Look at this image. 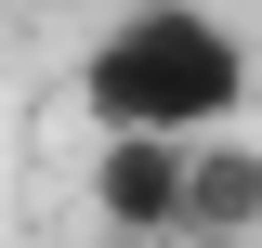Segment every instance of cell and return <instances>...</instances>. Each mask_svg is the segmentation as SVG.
Instances as JSON below:
<instances>
[{"mask_svg": "<svg viewBox=\"0 0 262 248\" xmlns=\"http://www.w3.org/2000/svg\"><path fill=\"white\" fill-rule=\"evenodd\" d=\"M170 209H184V144H144V131L92 144V222L118 248H170Z\"/></svg>", "mask_w": 262, "mask_h": 248, "instance_id": "obj_3", "label": "cell"}, {"mask_svg": "<svg viewBox=\"0 0 262 248\" xmlns=\"http://www.w3.org/2000/svg\"><path fill=\"white\" fill-rule=\"evenodd\" d=\"M170 248H262V144H249V131H196V144H184Z\"/></svg>", "mask_w": 262, "mask_h": 248, "instance_id": "obj_2", "label": "cell"}, {"mask_svg": "<svg viewBox=\"0 0 262 248\" xmlns=\"http://www.w3.org/2000/svg\"><path fill=\"white\" fill-rule=\"evenodd\" d=\"M236 105H249V53H236L210 13H184V0H131L118 27L79 53V118H92V144H118V131L196 144V131H223Z\"/></svg>", "mask_w": 262, "mask_h": 248, "instance_id": "obj_1", "label": "cell"}, {"mask_svg": "<svg viewBox=\"0 0 262 248\" xmlns=\"http://www.w3.org/2000/svg\"><path fill=\"white\" fill-rule=\"evenodd\" d=\"M13 13H66V0H13Z\"/></svg>", "mask_w": 262, "mask_h": 248, "instance_id": "obj_4", "label": "cell"}]
</instances>
